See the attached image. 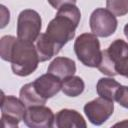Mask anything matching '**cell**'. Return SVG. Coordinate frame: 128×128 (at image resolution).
Instances as JSON below:
<instances>
[{
	"label": "cell",
	"instance_id": "1",
	"mask_svg": "<svg viewBox=\"0 0 128 128\" xmlns=\"http://www.w3.org/2000/svg\"><path fill=\"white\" fill-rule=\"evenodd\" d=\"M81 12L75 4H66L58 9L46 28V34L60 48L75 36V30L79 25Z\"/></svg>",
	"mask_w": 128,
	"mask_h": 128
},
{
	"label": "cell",
	"instance_id": "2",
	"mask_svg": "<svg viewBox=\"0 0 128 128\" xmlns=\"http://www.w3.org/2000/svg\"><path fill=\"white\" fill-rule=\"evenodd\" d=\"M39 61V56L33 42L17 37L13 42L9 57L13 73L20 77L29 76L37 69Z\"/></svg>",
	"mask_w": 128,
	"mask_h": 128
},
{
	"label": "cell",
	"instance_id": "3",
	"mask_svg": "<svg viewBox=\"0 0 128 128\" xmlns=\"http://www.w3.org/2000/svg\"><path fill=\"white\" fill-rule=\"evenodd\" d=\"M74 51L78 60L87 67L97 68L101 62L102 51L97 36L93 33L80 34L74 42Z\"/></svg>",
	"mask_w": 128,
	"mask_h": 128
},
{
	"label": "cell",
	"instance_id": "4",
	"mask_svg": "<svg viewBox=\"0 0 128 128\" xmlns=\"http://www.w3.org/2000/svg\"><path fill=\"white\" fill-rule=\"evenodd\" d=\"M126 57H128V43L123 39H116L102 51L101 62L97 68L101 73L114 77L118 75L116 65Z\"/></svg>",
	"mask_w": 128,
	"mask_h": 128
},
{
	"label": "cell",
	"instance_id": "5",
	"mask_svg": "<svg viewBox=\"0 0 128 128\" xmlns=\"http://www.w3.org/2000/svg\"><path fill=\"white\" fill-rule=\"evenodd\" d=\"M42 20L39 13L32 9L20 12L17 19V37L22 40L34 42L40 35Z\"/></svg>",
	"mask_w": 128,
	"mask_h": 128
},
{
	"label": "cell",
	"instance_id": "6",
	"mask_svg": "<svg viewBox=\"0 0 128 128\" xmlns=\"http://www.w3.org/2000/svg\"><path fill=\"white\" fill-rule=\"evenodd\" d=\"M26 105L21 99L13 95H5L2 93L1 98V120L4 127H17L23 120L26 113Z\"/></svg>",
	"mask_w": 128,
	"mask_h": 128
},
{
	"label": "cell",
	"instance_id": "7",
	"mask_svg": "<svg viewBox=\"0 0 128 128\" xmlns=\"http://www.w3.org/2000/svg\"><path fill=\"white\" fill-rule=\"evenodd\" d=\"M90 29L97 37H109L117 29V19L108 9L97 8L95 9L89 19Z\"/></svg>",
	"mask_w": 128,
	"mask_h": 128
},
{
	"label": "cell",
	"instance_id": "8",
	"mask_svg": "<svg viewBox=\"0 0 128 128\" xmlns=\"http://www.w3.org/2000/svg\"><path fill=\"white\" fill-rule=\"evenodd\" d=\"M114 104L113 101L98 97L89 101L84 106V113L88 120L93 125H102L113 114Z\"/></svg>",
	"mask_w": 128,
	"mask_h": 128
},
{
	"label": "cell",
	"instance_id": "9",
	"mask_svg": "<svg viewBox=\"0 0 128 128\" xmlns=\"http://www.w3.org/2000/svg\"><path fill=\"white\" fill-rule=\"evenodd\" d=\"M23 121L31 128H51L54 126L55 115L49 107L36 105L27 107Z\"/></svg>",
	"mask_w": 128,
	"mask_h": 128
},
{
	"label": "cell",
	"instance_id": "10",
	"mask_svg": "<svg viewBox=\"0 0 128 128\" xmlns=\"http://www.w3.org/2000/svg\"><path fill=\"white\" fill-rule=\"evenodd\" d=\"M33 85L38 94L44 99L48 100L49 98L55 96L61 90L62 80L57 76L47 72L46 74H43L36 78L35 81H33Z\"/></svg>",
	"mask_w": 128,
	"mask_h": 128
},
{
	"label": "cell",
	"instance_id": "11",
	"mask_svg": "<svg viewBox=\"0 0 128 128\" xmlns=\"http://www.w3.org/2000/svg\"><path fill=\"white\" fill-rule=\"evenodd\" d=\"M54 125L58 128H86L87 124L83 116L73 109H61L55 115Z\"/></svg>",
	"mask_w": 128,
	"mask_h": 128
},
{
	"label": "cell",
	"instance_id": "12",
	"mask_svg": "<svg viewBox=\"0 0 128 128\" xmlns=\"http://www.w3.org/2000/svg\"><path fill=\"white\" fill-rule=\"evenodd\" d=\"M47 72L51 73L62 81L70 76H73L76 72L75 62L67 57H56L48 66Z\"/></svg>",
	"mask_w": 128,
	"mask_h": 128
},
{
	"label": "cell",
	"instance_id": "13",
	"mask_svg": "<svg viewBox=\"0 0 128 128\" xmlns=\"http://www.w3.org/2000/svg\"><path fill=\"white\" fill-rule=\"evenodd\" d=\"M35 47H36L40 62L50 60L53 56L58 54L61 50V48L53 40H51L46 33H42L39 35V37L36 40Z\"/></svg>",
	"mask_w": 128,
	"mask_h": 128
},
{
	"label": "cell",
	"instance_id": "14",
	"mask_svg": "<svg viewBox=\"0 0 128 128\" xmlns=\"http://www.w3.org/2000/svg\"><path fill=\"white\" fill-rule=\"evenodd\" d=\"M120 86L121 84L115 79L111 77H103L98 80L96 85V91L100 97L114 102L116 92L120 88Z\"/></svg>",
	"mask_w": 128,
	"mask_h": 128
},
{
	"label": "cell",
	"instance_id": "15",
	"mask_svg": "<svg viewBox=\"0 0 128 128\" xmlns=\"http://www.w3.org/2000/svg\"><path fill=\"white\" fill-rule=\"evenodd\" d=\"M19 98L26 105V107L36 106V105H44L46 103V99L38 94L36 91L33 82L27 83L23 85L19 92Z\"/></svg>",
	"mask_w": 128,
	"mask_h": 128
},
{
	"label": "cell",
	"instance_id": "16",
	"mask_svg": "<svg viewBox=\"0 0 128 128\" xmlns=\"http://www.w3.org/2000/svg\"><path fill=\"white\" fill-rule=\"evenodd\" d=\"M85 83L79 76H70L62 81V92L68 97H77L83 93Z\"/></svg>",
	"mask_w": 128,
	"mask_h": 128
},
{
	"label": "cell",
	"instance_id": "17",
	"mask_svg": "<svg viewBox=\"0 0 128 128\" xmlns=\"http://www.w3.org/2000/svg\"><path fill=\"white\" fill-rule=\"evenodd\" d=\"M106 8L115 16H124L128 13V0H106Z\"/></svg>",
	"mask_w": 128,
	"mask_h": 128
},
{
	"label": "cell",
	"instance_id": "18",
	"mask_svg": "<svg viewBox=\"0 0 128 128\" xmlns=\"http://www.w3.org/2000/svg\"><path fill=\"white\" fill-rule=\"evenodd\" d=\"M16 37L12 35H5L0 40V56L2 60L9 62L10 57V51L13 45V42L15 41Z\"/></svg>",
	"mask_w": 128,
	"mask_h": 128
},
{
	"label": "cell",
	"instance_id": "19",
	"mask_svg": "<svg viewBox=\"0 0 128 128\" xmlns=\"http://www.w3.org/2000/svg\"><path fill=\"white\" fill-rule=\"evenodd\" d=\"M115 101L122 107L128 109V86H120L116 92Z\"/></svg>",
	"mask_w": 128,
	"mask_h": 128
},
{
	"label": "cell",
	"instance_id": "20",
	"mask_svg": "<svg viewBox=\"0 0 128 128\" xmlns=\"http://www.w3.org/2000/svg\"><path fill=\"white\" fill-rule=\"evenodd\" d=\"M116 71L118 75H122L128 78V57L124 58L116 65Z\"/></svg>",
	"mask_w": 128,
	"mask_h": 128
},
{
	"label": "cell",
	"instance_id": "21",
	"mask_svg": "<svg viewBox=\"0 0 128 128\" xmlns=\"http://www.w3.org/2000/svg\"><path fill=\"white\" fill-rule=\"evenodd\" d=\"M0 8H1V25H0V27L4 28L10 20V12L4 5H1Z\"/></svg>",
	"mask_w": 128,
	"mask_h": 128
},
{
	"label": "cell",
	"instance_id": "22",
	"mask_svg": "<svg viewBox=\"0 0 128 128\" xmlns=\"http://www.w3.org/2000/svg\"><path fill=\"white\" fill-rule=\"evenodd\" d=\"M48 3L55 9H59L66 4H75L77 0H47Z\"/></svg>",
	"mask_w": 128,
	"mask_h": 128
},
{
	"label": "cell",
	"instance_id": "23",
	"mask_svg": "<svg viewBox=\"0 0 128 128\" xmlns=\"http://www.w3.org/2000/svg\"><path fill=\"white\" fill-rule=\"evenodd\" d=\"M124 35L126 36V38L128 39V23L124 26Z\"/></svg>",
	"mask_w": 128,
	"mask_h": 128
},
{
	"label": "cell",
	"instance_id": "24",
	"mask_svg": "<svg viewBox=\"0 0 128 128\" xmlns=\"http://www.w3.org/2000/svg\"><path fill=\"white\" fill-rule=\"evenodd\" d=\"M123 124H127V125H128V122H127V121H124V122H122V123H118V124H116L115 126H118V125H123Z\"/></svg>",
	"mask_w": 128,
	"mask_h": 128
}]
</instances>
